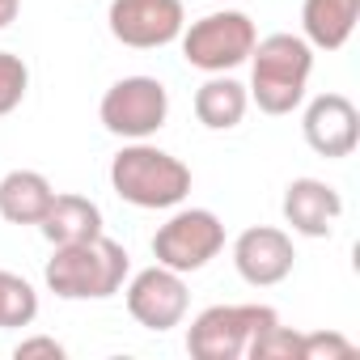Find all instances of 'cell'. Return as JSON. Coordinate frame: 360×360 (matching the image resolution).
Wrapping results in <instances>:
<instances>
[{"instance_id":"cell-17","label":"cell","mask_w":360,"mask_h":360,"mask_svg":"<svg viewBox=\"0 0 360 360\" xmlns=\"http://www.w3.org/2000/svg\"><path fill=\"white\" fill-rule=\"evenodd\" d=\"M39 318V292L26 276L0 267V330H18Z\"/></svg>"},{"instance_id":"cell-3","label":"cell","mask_w":360,"mask_h":360,"mask_svg":"<svg viewBox=\"0 0 360 360\" xmlns=\"http://www.w3.org/2000/svg\"><path fill=\"white\" fill-rule=\"evenodd\" d=\"M309 77H314V47L301 39V34H267L255 43L250 51V102L263 110V115H292L301 102H305V89H309Z\"/></svg>"},{"instance_id":"cell-15","label":"cell","mask_w":360,"mask_h":360,"mask_svg":"<svg viewBox=\"0 0 360 360\" xmlns=\"http://www.w3.org/2000/svg\"><path fill=\"white\" fill-rule=\"evenodd\" d=\"M195 119L208 127V131H233L242 119H246V110H250V94H246V85L238 81V77H229V72H212L200 89H195Z\"/></svg>"},{"instance_id":"cell-20","label":"cell","mask_w":360,"mask_h":360,"mask_svg":"<svg viewBox=\"0 0 360 360\" xmlns=\"http://www.w3.org/2000/svg\"><path fill=\"white\" fill-rule=\"evenodd\" d=\"M356 343L339 330H301V360H347Z\"/></svg>"},{"instance_id":"cell-9","label":"cell","mask_w":360,"mask_h":360,"mask_svg":"<svg viewBox=\"0 0 360 360\" xmlns=\"http://www.w3.org/2000/svg\"><path fill=\"white\" fill-rule=\"evenodd\" d=\"M106 26H110V39L131 51H157L178 43V34L187 26V9L183 0H110Z\"/></svg>"},{"instance_id":"cell-21","label":"cell","mask_w":360,"mask_h":360,"mask_svg":"<svg viewBox=\"0 0 360 360\" xmlns=\"http://www.w3.org/2000/svg\"><path fill=\"white\" fill-rule=\"evenodd\" d=\"M13 356H18V360H34V356L64 360V356H68V347H64L60 339H51V335H30V339H22V343L13 347Z\"/></svg>"},{"instance_id":"cell-19","label":"cell","mask_w":360,"mask_h":360,"mask_svg":"<svg viewBox=\"0 0 360 360\" xmlns=\"http://www.w3.org/2000/svg\"><path fill=\"white\" fill-rule=\"evenodd\" d=\"M30 94V68L22 56L13 51H0V119L13 115Z\"/></svg>"},{"instance_id":"cell-13","label":"cell","mask_w":360,"mask_h":360,"mask_svg":"<svg viewBox=\"0 0 360 360\" xmlns=\"http://www.w3.org/2000/svg\"><path fill=\"white\" fill-rule=\"evenodd\" d=\"M51 200H56V187L39 169H9L0 178V221L9 225H39Z\"/></svg>"},{"instance_id":"cell-8","label":"cell","mask_w":360,"mask_h":360,"mask_svg":"<svg viewBox=\"0 0 360 360\" xmlns=\"http://www.w3.org/2000/svg\"><path fill=\"white\" fill-rule=\"evenodd\" d=\"M123 301H127V314H131L144 330L165 335V330H174V326H183V318H187V309H191L187 276H178V271L153 263V267L127 276Z\"/></svg>"},{"instance_id":"cell-6","label":"cell","mask_w":360,"mask_h":360,"mask_svg":"<svg viewBox=\"0 0 360 360\" xmlns=\"http://www.w3.org/2000/svg\"><path fill=\"white\" fill-rule=\"evenodd\" d=\"M178 43H183V60L200 72H233L250 60L255 43H259V30L246 13L238 9H221V13H208L191 26H183V34H178Z\"/></svg>"},{"instance_id":"cell-10","label":"cell","mask_w":360,"mask_h":360,"mask_svg":"<svg viewBox=\"0 0 360 360\" xmlns=\"http://www.w3.org/2000/svg\"><path fill=\"white\" fill-rule=\"evenodd\" d=\"M233 267L250 288H276L297 267V246L276 225H250L233 238Z\"/></svg>"},{"instance_id":"cell-18","label":"cell","mask_w":360,"mask_h":360,"mask_svg":"<svg viewBox=\"0 0 360 360\" xmlns=\"http://www.w3.org/2000/svg\"><path fill=\"white\" fill-rule=\"evenodd\" d=\"M250 360H301V330L284 326V322H271L267 330H259L246 347Z\"/></svg>"},{"instance_id":"cell-1","label":"cell","mask_w":360,"mask_h":360,"mask_svg":"<svg viewBox=\"0 0 360 360\" xmlns=\"http://www.w3.org/2000/svg\"><path fill=\"white\" fill-rule=\"evenodd\" d=\"M110 191L144 212H169L191 195V165L148 140H123L110 157Z\"/></svg>"},{"instance_id":"cell-12","label":"cell","mask_w":360,"mask_h":360,"mask_svg":"<svg viewBox=\"0 0 360 360\" xmlns=\"http://www.w3.org/2000/svg\"><path fill=\"white\" fill-rule=\"evenodd\" d=\"M284 225L301 238H330L335 221L343 217V195L326 178H292L280 200Z\"/></svg>"},{"instance_id":"cell-4","label":"cell","mask_w":360,"mask_h":360,"mask_svg":"<svg viewBox=\"0 0 360 360\" xmlns=\"http://www.w3.org/2000/svg\"><path fill=\"white\" fill-rule=\"evenodd\" d=\"M271 322H280V314L271 305H259V301L208 305L187 326V352L195 360H238V356H246L250 339L259 330H267Z\"/></svg>"},{"instance_id":"cell-11","label":"cell","mask_w":360,"mask_h":360,"mask_svg":"<svg viewBox=\"0 0 360 360\" xmlns=\"http://www.w3.org/2000/svg\"><path fill=\"white\" fill-rule=\"evenodd\" d=\"M301 136L326 161L352 157L356 144H360V110H356V102L347 94H318V98H309V106L301 115Z\"/></svg>"},{"instance_id":"cell-22","label":"cell","mask_w":360,"mask_h":360,"mask_svg":"<svg viewBox=\"0 0 360 360\" xmlns=\"http://www.w3.org/2000/svg\"><path fill=\"white\" fill-rule=\"evenodd\" d=\"M18 13H22V0H0V30L13 26V22H18Z\"/></svg>"},{"instance_id":"cell-7","label":"cell","mask_w":360,"mask_h":360,"mask_svg":"<svg viewBox=\"0 0 360 360\" xmlns=\"http://www.w3.org/2000/svg\"><path fill=\"white\" fill-rule=\"evenodd\" d=\"M98 119L119 140H148L169 119V89L157 77H123L102 94Z\"/></svg>"},{"instance_id":"cell-2","label":"cell","mask_w":360,"mask_h":360,"mask_svg":"<svg viewBox=\"0 0 360 360\" xmlns=\"http://www.w3.org/2000/svg\"><path fill=\"white\" fill-rule=\"evenodd\" d=\"M127 276H131V255L123 250V242L106 233L56 246V255L43 267V280L60 301H106L123 292Z\"/></svg>"},{"instance_id":"cell-5","label":"cell","mask_w":360,"mask_h":360,"mask_svg":"<svg viewBox=\"0 0 360 360\" xmlns=\"http://www.w3.org/2000/svg\"><path fill=\"white\" fill-rule=\"evenodd\" d=\"M225 250V221L212 208H174L153 233V259L178 276L204 271Z\"/></svg>"},{"instance_id":"cell-14","label":"cell","mask_w":360,"mask_h":360,"mask_svg":"<svg viewBox=\"0 0 360 360\" xmlns=\"http://www.w3.org/2000/svg\"><path fill=\"white\" fill-rule=\"evenodd\" d=\"M360 22V0H301V39L314 51H339Z\"/></svg>"},{"instance_id":"cell-16","label":"cell","mask_w":360,"mask_h":360,"mask_svg":"<svg viewBox=\"0 0 360 360\" xmlns=\"http://www.w3.org/2000/svg\"><path fill=\"white\" fill-rule=\"evenodd\" d=\"M39 233L51 242V246H72V242H85V238H98L102 233V208L89 200V195H56L47 217L39 221Z\"/></svg>"}]
</instances>
